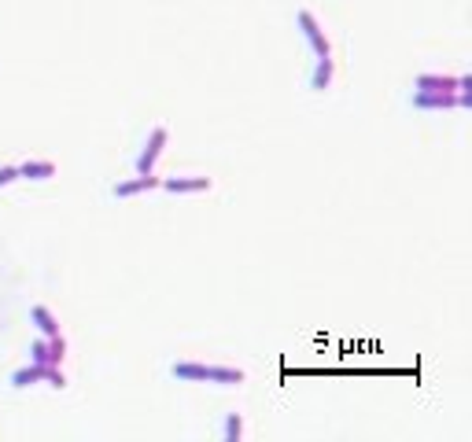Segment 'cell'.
Returning <instances> with one entry per match:
<instances>
[{
	"mask_svg": "<svg viewBox=\"0 0 472 442\" xmlns=\"http://www.w3.org/2000/svg\"><path fill=\"white\" fill-rule=\"evenodd\" d=\"M174 380L181 383H222V387H236L243 383V369H229V365H196V362H177L170 369Z\"/></svg>",
	"mask_w": 472,
	"mask_h": 442,
	"instance_id": "1",
	"label": "cell"
},
{
	"mask_svg": "<svg viewBox=\"0 0 472 442\" xmlns=\"http://www.w3.org/2000/svg\"><path fill=\"white\" fill-rule=\"evenodd\" d=\"M37 380H48L52 387H67V376L59 372V365H37V362H30L26 369L19 372H11V387H30V383H37Z\"/></svg>",
	"mask_w": 472,
	"mask_h": 442,
	"instance_id": "2",
	"label": "cell"
},
{
	"mask_svg": "<svg viewBox=\"0 0 472 442\" xmlns=\"http://www.w3.org/2000/svg\"><path fill=\"white\" fill-rule=\"evenodd\" d=\"M167 140H170V133H167L162 125H155L152 137H148V144H144V152L137 155V173H152V170H155V162H159V155H162V147H167Z\"/></svg>",
	"mask_w": 472,
	"mask_h": 442,
	"instance_id": "3",
	"label": "cell"
},
{
	"mask_svg": "<svg viewBox=\"0 0 472 442\" xmlns=\"http://www.w3.org/2000/svg\"><path fill=\"white\" fill-rule=\"evenodd\" d=\"M296 19H299V26H303V37L310 41V48H314V56H332L329 37H325V30L317 26V19H314V15H310V11H299Z\"/></svg>",
	"mask_w": 472,
	"mask_h": 442,
	"instance_id": "4",
	"label": "cell"
},
{
	"mask_svg": "<svg viewBox=\"0 0 472 442\" xmlns=\"http://www.w3.org/2000/svg\"><path fill=\"white\" fill-rule=\"evenodd\" d=\"M461 78H450V74H417L413 78V89L417 92H458Z\"/></svg>",
	"mask_w": 472,
	"mask_h": 442,
	"instance_id": "5",
	"label": "cell"
},
{
	"mask_svg": "<svg viewBox=\"0 0 472 442\" xmlns=\"http://www.w3.org/2000/svg\"><path fill=\"white\" fill-rule=\"evenodd\" d=\"M413 107L417 111H447V107H458V92H413Z\"/></svg>",
	"mask_w": 472,
	"mask_h": 442,
	"instance_id": "6",
	"label": "cell"
},
{
	"mask_svg": "<svg viewBox=\"0 0 472 442\" xmlns=\"http://www.w3.org/2000/svg\"><path fill=\"white\" fill-rule=\"evenodd\" d=\"M159 188H167L174 195H181V192H207L210 188V177H162Z\"/></svg>",
	"mask_w": 472,
	"mask_h": 442,
	"instance_id": "7",
	"label": "cell"
},
{
	"mask_svg": "<svg viewBox=\"0 0 472 442\" xmlns=\"http://www.w3.org/2000/svg\"><path fill=\"white\" fill-rule=\"evenodd\" d=\"M152 188H159V177L140 173V177H133V181H119L115 185V195H119V199H126V195H140V192H152Z\"/></svg>",
	"mask_w": 472,
	"mask_h": 442,
	"instance_id": "8",
	"label": "cell"
},
{
	"mask_svg": "<svg viewBox=\"0 0 472 442\" xmlns=\"http://www.w3.org/2000/svg\"><path fill=\"white\" fill-rule=\"evenodd\" d=\"M332 74H336L332 56H317V67H314V74H310V89H314V92H325V89L332 85Z\"/></svg>",
	"mask_w": 472,
	"mask_h": 442,
	"instance_id": "9",
	"label": "cell"
},
{
	"mask_svg": "<svg viewBox=\"0 0 472 442\" xmlns=\"http://www.w3.org/2000/svg\"><path fill=\"white\" fill-rule=\"evenodd\" d=\"M19 177H26V181H48V177H56V166L52 162L34 159V162H23L19 166Z\"/></svg>",
	"mask_w": 472,
	"mask_h": 442,
	"instance_id": "10",
	"label": "cell"
},
{
	"mask_svg": "<svg viewBox=\"0 0 472 442\" xmlns=\"http://www.w3.org/2000/svg\"><path fill=\"white\" fill-rule=\"evenodd\" d=\"M30 317H34V324L41 329V336H44V339L59 336V324H56V317H52V314H48V306H34V309H30Z\"/></svg>",
	"mask_w": 472,
	"mask_h": 442,
	"instance_id": "11",
	"label": "cell"
},
{
	"mask_svg": "<svg viewBox=\"0 0 472 442\" xmlns=\"http://www.w3.org/2000/svg\"><path fill=\"white\" fill-rule=\"evenodd\" d=\"M222 435H225V442H236V438L243 435V417H240V413H229V417H225Z\"/></svg>",
	"mask_w": 472,
	"mask_h": 442,
	"instance_id": "12",
	"label": "cell"
},
{
	"mask_svg": "<svg viewBox=\"0 0 472 442\" xmlns=\"http://www.w3.org/2000/svg\"><path fill=\"white\" fill-rule=\"evenodd\" d=\"M63 354H67V343H63V336H52L48 339V365H59Z\"/></svg>",
	"mask_w": 472,
	"mask_h": 442,
	"instance_id": "13",
	"label": "cell"
},
{
	"mask_svg": "<svg viewBox=\"0 0 472 442\" xmlns=\"http://www.w3.org/2000/svg\"><path fill=\"white\" fill-rule=\"evenodd\" d=\"M30 362H37V365H48V339H37L34 347H30Z\"/></svg>",
	"mask_w": 472,
	"mask_h": 442,
	"instance_id": "14",
	"label": "cell"
},
{
	"mask_svg": "<svg viewBox=\"0 0 472 442\" xmlns=\"http://www.w3.org/2000/svg\"><path fill=\"white\" fill-rule=\"evenodd\" d=\"M11 181H19V166H0V188Z\"/></svg>",
	"mask_w": 472,
	"mask_h": 442,
	"instance_id": "15",
	"label": "cell"
}]
</instances>
